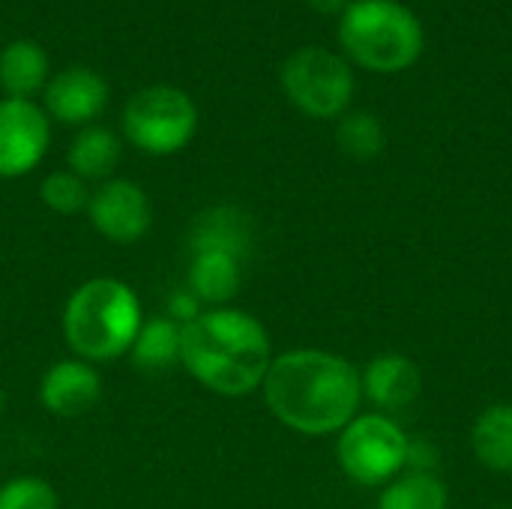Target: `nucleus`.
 Wrapping results in <instances>:
<instances>
[{
	"label": "nucleus",
	"mask_w": 512,
	"mask_h": 509,
	"mask_svg": "<svg viewBox=\"0 0 512 509\" xmlns=\"http://www.w3.org/2000/svg\"><path fill=\"white\" fill-rule=\"evenodd\" d=\"M438 468V450L432 441L420 438V441H408V462H405V471H426V474H435Z\"/></svg>",
	"instance_id": "nucleus-23"
},
{
	"label": "nucleus",
	"mask_w": 512,
	"mask_h": 509,
	"mask_svg": "<svg viewBox=\"0 0 512 509\" xmlns=\"http://www.w3.org/2000/svg\"><path fill=\"white\" fill-rule=\"evenodd\" d=\"M51 141L48 114L30 99H0V177L33 171Z\"/></svg>",
	"instance_id": "nucleus-8"
},
{
	"label": "nucleus",
	"mask_w": 512,
	"mask_h": 509,
	"mask_svg": "<svg viewBox=\"0 0 512 509\" xmlns=\"http://www.w3.org/2000/svg\"><path fill=\"white\" fill-rule=\"evenodd\" d=\"M108 105V84L99 72L72 66L57 72L45 84V111L66 123V126H84L96 120Z\"/></svg>",
	"instance_id": "nucleus-11"
},
{
	"label": "nucleus",
	"mask_w": 512,
	"mask_h": 509,
	"mask_svg": "<svg viewBox=\"0 0 512 509\" xmlns=\"http://www.w3.org/2000/svg\"><path fill=\"white\" fill-rule=\"evenodd\" d=\"M195 246H213V249H228L246 258L249 243H252V225L249 216L240 213L237 207H213L204 216H198L195 234H192Z\"/></svg>",
	"instance_id": "nucleus-19"
},
{
	"label": "nucleus",
	"mask_w": 512,
	"mask_h": 509,
	"mask_svg": "<svg viewBox=\"0 0 512 509\" xmlns=\"http://www.w3.org/2000/svg\"><path fill=\"white\" fill-rule=\"evenodd\" d=\"M0 509H57V492L39 477H12L0 486Z\"/></svg>",
	"instance_id": "nucleus-22"
},
{
	"label": "nucleus",
	"mask_w": 512,
	"mask_h": 509,
	"mask_svg": "<svg viewBox=\"0 0 512 509\" xmlns=\"http://www.w3.org/2000/svg\"><path fill=\"white\" fill-rule=\"evenodd\" d=\"M243 282V255L213 246H195V261L189 267V294L216 306L237 297Z\"/></svg>",
	"instance_id": "nucleus-13"
},
{
	"label": "nucleus",
	"mask_w": 512,
	"mask_h": 509,
	"mask_svg": "<svg viewBox=\"0 0 512 509\" xmlns=\"http://www.w3.org/2000/svg\"><path fill=\"white\" fill-rule=\"evenodd\" d=\"M39 198L45 207H51L54 213L72 216L87 210L90 204V189L81 177H75L72 171H54L42 180L39 186Z\"/></svg>",
	"instance_id": "nucleus-21"
},
{
	"label": "nucleus",
	"mask_w": 512,
	"mask_h": 509,
	"mask_svg": "<svg viewBox=\"0 0 512 509\" xmlns=\"http://www.w3.org/2000/svg\"><path fill=\"white\" fill-rule=\"evenodd\" d=\"M336 33L342 57L375 75L408 72L426 48V27L402 0H351Z\"/></svg>",
	"instance_id": "nucleus-3"
},
{
	"label": "nucleus",
	"mask_w": 512,
	"mask_h": 509,
	"mask_svg": "<svg viewBox=\"0 0 512 509\" xmlns=\"http://www.w3.org/2000/svg\"><path fill=\"white\" fill-rule=\"evenodd\" d=\"M69 171L81 180H108L120 162V141L105 126H84L69 150H66Z\"/></svg>",
	"instance_id": "nucleus-16"
},
{
	"label": "nucleus",
	"mask_w": 512,
	"mask_h": 509,
	"mask_svg": "<svg viewBox=\"0 0 512 509\" xmlns=\"http://www.w3.org/2000/svg\"><path fill=\"white\" fill-rule=\"evenodd\" d=\"M198 129V108L189 93L168 84H153L138 90L123 108L126 138L150 153L171 156L180 153Z\"/></svg>",
	"instance_id": "nucleus-7"
},
{
	"label": "nucleus",
	"mask_w": 512,
	"mask_h": 509,
	"mask_svg": "<svg viewBox=\"0 0 512 509\" xmlns=\"http://www.w3.org/2000/svg\"><path fill=\"white\" fill-rule=\"evenodd\" d=\"M336 144L357 162L378 159L387 147V129L372 111H345L336 120Z\"/></svg>",
	"instance_id": "nucleus-20"
},
{
	"label": "nucleus",
	"mask_w": 512,
	"mask_h": 509,
	"mask_svg": "<svg viewBox=\"0 0 512 509\" xmlns=\"http://www.w3.org/2000/svg\"><path fill=\"white\" fill-rule=\"evenodd\" d=\"M48 84V54L30 42L15 39L0 51V87L6 99H30Z\"/></svg>",
	"instance_id": "nucleus-15"
},
{
	"label": "nucleus",
	"mask_w": 512,
	"mask_h": 509,
	"mask_svg": "<svg viewBox=\"0 0 512 509\" xmlns=\"http://www.w3.org/2000/svg\"><path fill=\"white\" fill-rule=\"evenodd\" d=\"M408 435L390 414H357L336 441L342 474L363 489H384L405 471Z\"/></svg>",
	"instance_id": "nucleus-6"
},
{
	"label": "nucleus",
	"mask_w": 512,
	"mask_h": 509,
	"mask_svg": "<svg viewBox=\"0 0 512 509\" xmlns=\"http://www.w3.org/2000/svg\"><path fill=\"white\" fill-rule=\"evenodd\" d=\"M363 399L378 408V414H396L411 408L423 393V369L399 351L378 354L360 369Z\"/></svg>",
	"instance_id": "nucleus-10"
},
{
	"label": "nucleus",
	"mask_w": 512,
	"mask_h": 509,
	"mask_svg": "<svg viewBox=\"0 0 512 509\" xmlns=\"http://www.w3.org/2000/svg\"><path fill=\"white\" fill-rule=\"evenodd\" d=\"M474 459L495 474H512V402L483 408L471 426Z\"/></svg>",
	"instance_id": "nucleus-14"
},
{
	"label": "nucleus",
	"mask_w": 512,
	"mask_h": 509,
	"mask_svg": "<svg viewBox=\"0 0 512 509\" xmlns=\"http://www.w3.org/2000/svg\"><path fill=\"white\" fill-rule=\"evenodd\" d=\"M378 509H450V492L438 474L402 471L381 489Z\"/></svg>",
	"instance_id": "nucleus-17"
},
{
	"label": "nucleus",
	"mask_w": 512,
	"mask_h": 509,
	"mask_svg": "<svg viewBox=\"0 0 512 509\" xmlns=\"http://www.w3.org/2000/svg\"><path fill=\"white\" fill-rule=\"evenodd\" d=\"M306 3H309L318 15H336V18H339V15L348 9L351 0H306Z\"/></svg>",
	"instance_id": "nucleus-24"
},
{
	"label": "nucleus",
	"mask_w": 512,
	"mask_h": 509,
	"mask_svg": "<svg viewBox=\"0 0 512 509\" xmlns=\"http://www.w3.org/2000/svg\"><path fill=\"white\" fill-rule=\"evenodd\" d=\"M180 333H183V324H177L174 318L144 321L129 351L135 366L147 372H159V369L180 363Z\"/></svg>",
	"instance_id": "nucleus-18"
},
{
	"label": "nucleus",
	"mask_w": 512,
	"mask_h": 509,
	"mask_svg": "<svg viewBox=\"0 0 512 509\" xmlns=\"http://www.w3.org/2000/svg\"><path fill=\"white\" fill-rule=\"evenodd\" d=\"M270 414L291 432L339 435L363 405L360 369L333 351L294 348L273 357L261 384Z\"/></svg>",
	"instance_id": "nucleus-1"
},
{
	"label": "nucleus",
	"mask_w": 512,
	"mask_h": 509,
	"mask_svg": "<svg viewBox=\"0 0 512 509\" xmlns=\"http://www.w3.org/2000/svg\"><path fill=\"white\" fill-rule=\"evenodd\" d=\"M180 363L207 390L240 399L261 390L270 372V333L255 315L216 306L183 324Z\"/></svg>",
	"instance_id": "nucleus-2"
},
{
	"label": "nucleus",
	"mask_w": 512,
	"mask_h": 509,
	"mask_svg": "<svg viewBox=\"0 0 512 509\" xmlns=\"http://www.w3.org/2000/svg\"><path fill=\"white\" fill-rule=\"evenodd\" d=\"M90 225L111 243L129 246L150 231L153 210L147 192L132 180H105L96 192H90L87 204Z\"/></svg>",
	"instance_id": "nucleus-9"
},
{
	"label": "nucleus",
	"mask_w": 512,
	"mask_h": 509,
	"mask_svg": "<svg viewBox=\"0 0 512 509\" xmlns=\"http://www.w3.org/2000/svg\"><path fill=\"white\" fill-rule=\"evenodd\" d=\"M141 324V303L120 279L78 285L63 309V339L84 363H108L129 354Z\"/></svg>",
	"instance_id": "nucleus-4"
},
{
	"label": "nucleus",
	"mask_w": 512,
	"mask_h": 509,
	"mask_svg": "<svg viewBox=\"0 0 512 509\" xmlns=\"http://www.w3.org/2000/svg\"><path fill=\"white\" fill-rule=\"evenodd\" d=\"M288 102L312 120H339L354 102V66L330 48H297L279 69Z\"/></svg>",
	"instance_id": "nucleus-5"
},
{
	"label": "nucleus",
	"mask_w": 512,
	"mask_h": 509,
	"mask_svg": "<svg viewBox=\"0 0 512 509\" xmlns=\"http://www.w3.org/2000/svg\"><path fill=\"white\" fill-rule=\"evenodd\" d=\"M102 396L99 372L84 360H60L39 381V402L54 417H81Z\"/></svg>",
	"instance_id": "nucleus-12"
}]
</instances>
